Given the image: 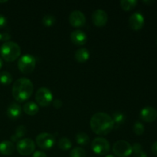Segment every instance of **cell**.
Masks as SVG:
<instances>
[{
	"instance_id": "1",
	"label": "cell",
	"mask_w": 157,
	"mask_h": 157,
	"mask_svg": "<svg viewBox=\"0 0 157 157\" xmlns=\"http://www.w3.org/2000/svg\"><path fill=\"white\" fill-rule=\"evenodd\" d=\"M90 126L92 131L98 135H107L114 128L111 117L104 112L94 113L90 118Z\"/></svg>"
},
{
	"instance_id": "2",
	"label": "cell",
	"mask_w": 157,
	"mask_h": 157,
	"mask_svg": "<svg viewBox=\"0 0 157 157\" xmlns=\"http://www.w3.org/2000/svg\"><path fill=\"white\" fill-rule=\"evenodd\" d=\"M34 90L32 81L26 78H21L16 80L12 86V96L14 99L19 103L27 101Z\"/></svg>"
},
{
	"instance_id": "3",
	"label": "cell",
	"mask_w": 157,
	"mask_h": 157,
	"mask_svg": "<svg viewBox=\"0 0 157 157\" xmlns=\"http://www.w3.org/2000/svg\"><path fill=\"white\" fill-rule=\"evenodd\" d=\"M0 55L7 62H13L21 55V48L14 41H7L0 47Z\"/></svg>"
},
{
	"instance_id": "4",
	"label": "cell",
	"mask_w": 157,
	"mask_h": 157,
	"mask_svg": "<svg viewBox=\"0 0 157 157\" xmlns=\"http://www.w3.org/2000/svg\"><path fill=\"white\" fill-rule=\"evenodd\" d=\"M35 65H36V59L32 55L26 54L22 55L18 59V67L20 71L25 75H29L32 73L35 70Z\"/></svg>"
},
{
	"instance_id": "5",
	"label": "cell",
	"mask_w": 157,
	"mask_h": 157,
	"mask_svg": "<svg viewBox=\"0 0 157 157\" xmlns=\"http://www.w3.org/2000/svg\"><path fill=\"white\" fill-rule=\"evenodd\" d=\"M16 150L21 156H29L35 152V144L30 138L21 139L17 142Z\"/></svg>"
},
{
	"instance_id": "6",
	"label": "cell",
	"mask_w": 157,
	"mask_h": 157,
	"mask_svg": "<svg viewBox=\"0 0 157 157\" xmlns=\"http://www.w3.org/2000/svg\"><path fill=\"white\" fill-rule=\"evenodd\" d=\"M91 149L93 152L100 156L107 155L110 150V143L103 137H97L92 141Z\"/></svg>"
},
{
	"instance_id": "7",
	"label": "cell",
	"mask_w": 157,
	"mask_h": 157,
	"mask_svg": "<svg viewBox=\"0 0 157 157\" xmlns=\"http://www.w3.org/2000/svg\"><path fill=\"white\" fill-rule=\"evenodd\" d=\"M35 101L41 107H48L53 101V94L47 87H40L35 93Z\"/></svg>"
},
{
	"instance_id": "8",
	"label": "cell",
	"mask_w": 157,
	"mask_h": 157,
	"mask_svg": "<svg viewBox=\"0 0 157 157\" xmlns=\"http://www.w3.org/2000/svg\"><path fill=\"white\" fill-rule=\"evenodd\" d=\"M113 152L118 157H128L133 153V148L127 141L118 140L113 145Z\"/></svg>"
},
{
	"instance_id": "9",
	"label": "cell",
	"mask_w": 157,
	"mask_h": 157,
	"mask_svg": "<svg viewBox=\"0 0 157 157\" xmlns=\"http://www.w3.org/2000/svg\"><path fill=\"white\" fill-rule=\"evenodd\" d=\"M36 144L42 150H50L55 144V138L52 133H41L36 136Z\"/></svg>"
},
{
	"instance_id": "10",
	"label": "cell",
	"mask_w": 157,
	"mask_h": 157,
	"mask_svg": "<svg viewBox=\"0 0 157 157\" xmlns=\"http://www.w3.org/2000/svg\"><path fill=\"white\" fill-rule=\"evenodd\" d=\"M69 22L74 28L83 27L86 23L85 15L79 10L73 11L69 15Z\"/></svg>"
},
{
	"instance_id": "11",
	"label": "cell",
	"mask_w": 157,
	"mask_h": 157,
	"mask_svg": "<svg viewBox=\"0 0 157 157\" xmlns=\"http://www.w3.org/2000/svg\"><path fill=\"white\" fill-rule=\"evenodd\" d=\"M92 21L97 27H104L108 21V15L103 9H97L92 14Z\"/></svg>"
},
{
	"instance_id": "12",
	"label": "cell",
	"mask_w": 157,
	"mask_h": 157,
	"mask_svg": "<svg viewBox=\"0 0 157 157\" xmlns=\"http://www.w3.org/2000/svg\"><path fill=\"white\" fill-rule=\"evenodd\" d=\"M129 25L134 31H138L144 25V17L140 12H136L130 15L129 18Z\"/></svg>"
},
{
	"instance_id": "13",
	"label": "cell",
	"mask_w": 157,
	"mask_h": 157,
	"mask_svg": "<svg viewBox=\"0 0 157 157\" xmlns=\"http://www.w3.org/2000/svg\"><path fill=\"white\" fill-rule=\"evenodd\" d=\"M140 117L144 122L152 123L157 118V110L152 107H146L141 110Z\"/></svg>"
},
{
	"instance_id": "14",
	"label": "cell",
	"mask_w": 157,
	"mask_h": 157,
	"mask_svg": "<svg viewBox=\"0 0 157 157\" xmlns=\"http://www.w3.org/2000/svg\"><path fill=\"white\" fill-rule=\"evenodd\" d=\"M87 39V35L81 30H75L71 33V40L76 45H84Z\"/></svg>"
},
{
	"instance_id": "15",
	"label": "cell",
	"mask_w": 157,
	"mask_h": 157,
	"mask_svg": "<svg viewBox=\"0 0 157 157\" xmlns=\"http://www.w3.org/2000/svg\"><path fill=\"white\" fill-rule=\"evenodd\" d=\"M22 108L21 106L17 103L13 102L9 106L7 109V115L10 119L15 120L18 119L21 114Z\"/></svg>"
},
{
	"instance_id": "16",
	"label": "cell",
	"mask_w": 157,
	"mask_h": 157,
	"mask_svg": "<svg viewBox=\"0 0 157 157\" xmlns=\"http://www.w3.org/2000/svg\"><path fill=\"white\" fill-rule=\"evenodd\" d=\"M15 145L12 141L3 140L0 143V153L4 156H10L15 151Z\"/></svg>"
},
{
	"instance_id": "17",
	"label": "cell",
	"mask_w": 157,
	"mask_h": 157,
	"mask_svg": "<svg viewBox=\"0 0 157 157\" xmlns=\"http://www.w3.org/2000/svg\"><path fill=\"white\" fill-rule=\"evenodd\" d=\"M22 110L26 114L29 115V116H34L39 111V107H38V104H35V102L29 101L23 105Z\"/></svg>"
},
{
	"instance_id": "18",
	"label": "cell",
	"mask_w": 157,
	"mask_h": 157,
	"mask_svg": "<svg viewBox=\"0 0 157 157\" xmlns=\"http://www.w3.org/2000/svg\"><path fill=\"white\" fill-rule=\"evenodd\" d=\"M75 59L79 63H85L90 58V52L87 48H80L75 52Z\"/></svg>"
},
{
	"instance_id": "19",
	"label": "cell",
	"mask_w": 157,
	"mask_h": 157,
	"mask_svg": "<svg viewBox=\"0 0 157 157\" xmlns=\"http://www.w3.org/2000/svg\"><path fill=\"white\" fill-rule=\"evenodd\" d=\"M26 132H27V130H26V127L24 125L18 126L15 129V133L11 136V140L12 141V143L18 142L19 140H21L26 134Z\"/></svg>"
},
{
	"instance_id": "20",
	"label": "cell",
	"mask_w": 157,
	"mask_h": 157,
	"mask_svg": "<svg viewBox=\"0 0 157 157\" xmlns=\"http://www.w3.org/2000/svg\"><path fill=\"white\" fill-rule=\"evenodd\" d=\"M120 5L124 11L128 12L136 7L137 5V1L136 0H122L120 2Z\"/></svg>"
},
{
	"instance_id": "21",
	"label": "cell",
	"mask_w": 157,
	"mask_h": 157,
	"mask_svg": "<svg viewBox=\"0 0 157 157\" xmlns=\"http://www.w3.org/2000/svg\"><path fill=\"white\" fill-rule=\"evenodd\" d=\"M75 139H76L77 144L81 146H85L88 144L89 142H90V138H89L88 135L85 133H83V132L78 133L76 135Z\"/></svg>"
},
{
	"instance_id": "22",
	"label": "cell",
	"mask_w": 157,
	"mask_h": 157,
	"mask_svg": "<svg viewBox=\"0 0 157 157\" xmlns=\"http://www.w3.org/2000/svg\"><path fill=\"white\" fill-rule=\"evenodd\" d=\"M58 147L62 150H68L71 148L72 143L70 139L67 137H62L58 140Z\"/></svg>"
},
{
	"instance_id": "23",
	"label": "cell",
	"mask_w": 157,
	"mask_h": 157,
	"mask_svg": "<svg viewBox=\"0 0 157 157\" xmlns=\"http://www.w3.org/2000/svg\"><path fill=\"white\" fill-rule=\"evenodd\" d=\"M12 76L9 72L2 71L0 72V84L2 85H9L12 83Z\"/></svg>"
},
{
	"instance_id": "24",
	"label": "cell",
	"mask_w": 157,
	"mask_h": 157,
	"mask_svg": "<svg viewBox=\"0 0 157 157\" xmlns=\"http://www.w3.org/2000/svg\"><path fill=\"white\" fill-rule=\"evenodd\" d=\"M113 123H114V127H118L123 124L125 121V116L121 112H115L113 113V117H112Z\"/></svg>"
},
{
	"instance_id": "25",
	"label": "cell",
	"mask_w": 157,
	"mask_h": 157,
	"mask_svg": "<svg viewBox=\"0 0 157 157\" xmlns=\"http://www.w3.org/2000/svg\"><path fill=\"white\" fill-rule=\"evenodd\" d=\"M132 148H133V157H147V153L143 150L141 144L136 143L132 146Z\"/></svg>"
},
{
	"instance_id": "26",
	"label": "cell",
	"mask_w": 157,
	"mask_h": 157,
	"mask_svg": "<svg viewBox=\"0 0 157 157\" xmlns=\"http://www.w3.org/2000/svg\"><path fill=\"white\" fill-rule=\"evenodd\" d=\"M70 157H86V151L82 147H75L70 152Z\"/></svg>"
},
{
	"instance_id": "27",
	"label": "cell",
	"mask_w": 157,
	"mask_h": 157,
	"mask_svg": "<svg viewBox=\"0 0 157 157\" xmlns=\"http://www.w3.org/2000/svg\"><path fill=\"white\" fill-rule=\"evenodd\" d=\"M42 24L45 27H51V26L54 25L55 23V17L52 15H45L42 18Z\"/></svg>"
},
{
	"instance_id": "28",
	"label": "cell",
	"mask_w": 157,
	"mask_h": 157,
	"mask_svg": "<svg viewBox=\"0 0 157 157\" xmlns=\"http://www.w3.org/2000/svg\"><path fill=\"white\" fill-rule=\"evenodd\" d=\"M133 130L135 134L137 135V136H140V135H142L144 133L145 129H144V124H141L139 121H136L134 124V125H133Z\"/></svg>"
},
{
	"instance_id": "29",
	"label": "cell",
	"mask_w": 157,
	"mask_h": 157,
	"mask_svg": "<svg viewBox=\"0 0 157 157\" xmlns=\"http://www.w3.org/2000/svg\"><path fill=\"white\" fill-rule=\"evenodd\" d=\"M52 104H53V107H55V108L59 109V108H61V107H62L63 103H62V101H61V100L55 99V100H54V101H53V103H52Z\"/></svg>"
},
{
	"instance_id": "30",
	"label": "cell",
	"mask_w": 157,
	"mask_h": 157,
	"mask_svg": "<svg viewBox=\"0 0 157 157\" xmlns=\"http://www.w3.org/2000/svg\"><path fill=\"white\" fill-rule=\"evenodd\" d=\"M6 23H7V19H6V18L4 16V15L0 14V29H1V28L5 27Z\"/></svg>"
},
{
	"instance_id": "31",
	"label": "cell",
	"mask_w": 157,
	"mask_h": 157,
	"mask_svg": "<svg viewBox=\"0 0 157 157\" xmlns=\"http://www.w3.org/2000/svg\"><path fill=\"white\" fill-rule=\"evenodd\" d=\"M11 38V35H9L7 32H5V33L2 34V40L1 41H5V42H7V41H9Z\"/></svg>"
},
{
	"instance_id": "32",
	"label": "cell",
	"mask_w": 157,
	"mask_h": 157,
	"mask_svg": "<svg viewBox=\"0 0 157 157\" xmlns=\"http://www.w3.org/2000/svg\"><path fill=\"white\" fill-rule=\"evenodd\" d=\"M32 157H48L45 153L42 151H35L33 153Z\"/></svg>"
},
{
	"instance_id": "33",
	"label": "cell",
	"mask_w": 157,
	"mask_h": 157,
	"mask_svg": "<svg viewBox=\"0 0 157 157\" xmlns=\"http://www.w3.org/2000/svg\"><path fill=\"white\" fill-rule=\"evenodd\" d=\"M152 152H153V154L157 156V141L155 142L152 146Z\"/></svg>"
},
{
	"instance_id": "34",
	"label": "cell",
	"mask_w": 157,
	"mask_h": 157,
	"mask_svg": "<svg viewBox=\"0 0 157 157\" xmlns=\"http://www.w3.org/2000/svg\"><path fill=\"white\" fill-rule=\"evenodd\" d=\"M3 65V62H2V58L0 57V69H1V67H2Z\"/></svg>"
},
{
	"instance_id": "35",
	"label": "cell",
	"mask_w": 157,
	"mask_h": 157,
	"mask_svg": "<svg viewBox=\"0 0 157 157\" xmlns=\"http://www.w3.org/2000/svg\"><path fill=\"white\" fill-rule=\"evenodd\" d=\"M144 3H147V4H152L153 2H154L153 1H144Z\"/></svg>"
},
{
	"instance_id": "36",
	"label": "cell",
	"mask_w": 157,
	"mask_h": 157,
	"mask_svg": "<svg viewBox=\"0 0 157 157\" xmlns=\"http://www.w3.org/2000/svg\"><path fill=\"white\" fill-rule=\"evenodd\" d=\"M105 157H115L113 155H107V156H106Z\"/></svg>"
},
{
	"instance_id": "37",
	"label": "cell",
	"mask_w": 157,
	"mask_h": 157,
	"mask_svg": "<svg viewBox=\"0 0 157 157\" xmlns=\"http://www.w3.org/2000/svg\"><path fill=\"white\" fill-rule=\"evenodd\" d=\"M5 2H7V1H0V3H5Z\"/></svg>"
},
{
	"instance_id": "38",
	"label": "cell",
	"mask_w": 157,
	"mask_h": 157,
	"mask_svg": "<svg viewBox=\"0 0 157 157\" xmlns=\"http://www.w3.org/2000/svg\"><path fill=\"white\" fill-rule=\"evenodd\" d=\"M1 40H2V34L0 33V41H1Z\"/></svg>"
},
{
	"instance_id": "39",
	"label": "cell",
	"mask_w": 157,
	"mask_h": 157,
	"mask_svg": "<svg viewBox=\"0 0 157 157\" xmlns=\"http://www.w3.org/2000/svg\"><path fill=\"white\" fill-rule=\"evenodd\" d=\"M156 42H157V41H156Z\"/></svg>"
}]
</instances>
